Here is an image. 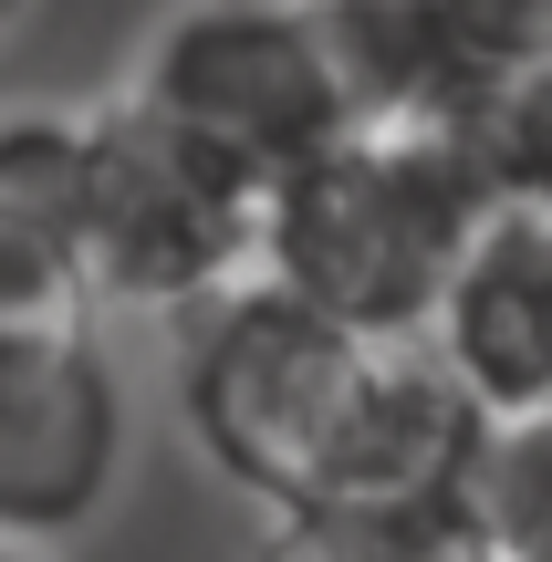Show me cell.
<instances>
[{
	"mask_svg": "<svg viewBox=\"0 0 552 562\" xmlns=\"http://www.w3.org/2000/svg\"><path fill=\"white\" fill-rule=\"evenodd\" d=\"M0 323H94L74 281V115L0 104Z\"/></svg>",
	"mask_w": 552,
	"mask_h": 562,
	"instance_id": "cell-8",
	"label": "cell"
},
{
	"mask_svg": "<svg viewBox=\"0 0 552 562\" xmlns=\"http://www.w3.org/2000/svg\"><path fill=\"white\" fill-rule=\"evenodd\" d=\"M21 11H32V0H0V32H11V21H21Z\"/></svg>",
	"mask_w": 552,
	"mask_h": 562,
	"instance_id": "cell-13",
	"label": "cell"
},
{
	"mask_svg": "<svg viewBox=\"0 0 552 562\" xmlns=\"http://www.w3.org/2000/svg\"><path fill=\"white\" fill-rule=\"evenodd\" d=\"M491 220L470 146L449 125H375L354 115L261 199V281L313 302L365 344H428L459 250Z\"/></svg>",
	"mask_w": 552,
	"mask_h": 562,
	"instance_id": "cell-1",
	"label": "cell"
},
{
	"mask_svg": "<svg viewBox=\"0 0 552 562\" xmlns=\"http://www.w3.org/2000/svg\"><path fill=\"white\" fill-rule=\"evenodd\" d=\"M470 542L511 562H552V406L491 417L480 469H470Z\"/></svg>",
	"mask_w": 552,
	"mask_h": 562,
	"instance_id": "cell-9",
	"label": "cell"
},
{
	"mask_svg": "<svg viewBox=\"0 0 552 562\" xmlns=\"http://www.w3.org/2000/svg\"><path fill=\"white\" fill-rule=\"evenodd\" d=\"M459 146H470L491 209H552V53L521 63V74L459 125Z\"/></svg>",
	"mask_w": 552,
	"mask_h": 562,
	"instance_id": "cell-11",
	"label": "cell"
},
{
	"mask_svg": "<svg viewBox=\"0 0 552 562\" xmlns=\"http://www.w3.org/2000/svg\"><path fill=\"white\" fill-rule=\"evenodd\" d=\"M449 562H511V552H491V542H470V552H449Z\"/></svg>",
	"mask_w": 552,
	"mask_h": 562,
	"instance_id": "cell-12",
	"label": "cell"
},
{
	"mask_svg": "<svg viewBox=\"0 0 552 562\" xmlns=\"http://www.w3.org/2000/svg\"><path fill=\"white\" fill-rule=\"evenodd\" d=\"M125 104L167 125L188 157H209L219 178H240L250 199H271L313 146L354 125L313 0H178L146 32Z\"/></svg>",
	"mask_w": 552,
	"mask_h": 562,
	"instance_id": "cell-3",
	"label": "cell"
},
{
	"mask_svg": "<svg viewBox=\"0 0 552 562\" xmlns=\"http://www.w3.org/2000/svg\"><path fill=\"white\" fill-rule=\"evenodd\" d=\"M261 261V199L188 157L136 104L74 115V281L83 313H157L188 323Z\"/></svg>",
	"mask_w": 552,
	"mask_h": 562,
	"instance_id": "cell-4",
	"label": "cell"
},
{
	"mask_svg": "<svg viewBox=\"0 0 552 562\" xmlns=\"http://www.w3.org/2000/svg\"><path fill=\"white\" fill-rule=\"evenodd\" d=\"M125 480V375L94 323H0V542L42 552L104 521Z\"/></svg>",
	"mask_w": 552,
	"mask_h": 562,
	"instance_id": "cell-5",
	"label": "cell"
},
{
	"mask_svg": "<svg viewBox=\"0 0 552 562\" xmlns=\"http://www.w3.org/2000/svg\"><path fill=\"white\" fill-rule=\"evenodd\" d=\"M375 375V344L292 302L282 281H229L219 302L188 313L178 344V417L199 459L261 510H292L324 490L334 448L354 427V396Z\"/></svg>",
	"mask_w": 552,
	"mask_h": 562,
	"instance_id": "cell-2",
	"label": "cell"
},
{
	"mask_svg": "<svg viewBox=\"0 0 552 562\" xmlns=\"http://www.w3.org/2000/svg\"><path fill=\"white\" fill-rule=\"evenodd\" d=\"M470 552L459 510H261L250 562H449Z\"/></svg>",
	"mask_w": 552,
	"mask_h": 562,
	"instance_id": "cell-10",
	"label": "cell"
},
{
	"mask_svg": "<svg viewBox=\"0 0 552 562\" xmlns=\"http://www.w3.org/2000/svg\"><path fill=\"white\" fill-rule=\"evenodd\" d=\"M428 355L491 417L552 406V209H491L438 292Z\"/></svg>",
	"mask_w": 552,
	"mask_h": 562,
	"instance_id": "cell-7",
	"label": "cell"
},
{
	"mask_svg": "<svg viewBox=\"0 0 552 562\" xmlns=\"http://www.w3.org/2000/svg\"><path fill=\"white\" fill-rule=\"evenodd\" d=\"M0 562H32V552H21V542H0Z\"/></svg>",
	"mask_w": 552,
	"mask_h": 562,
	"instance_id": "cell-14",
	"label": "cell"
},
{
	"mask_svg": "<svg viewBox=\"0 0 552 562\" xmlns=\"http://www.w3.org/2000/svg\"><path fill=\"white\" fill-rule=\"evenodd\" d=\"M345 104L375 125H470L521 63L552 53V0H313Z\"/></svg>",
	"mask_w": 552,
	"mask_h": 562,
	"instance_id": "cell-6",
	"label": "cell"
}]
</instances>
